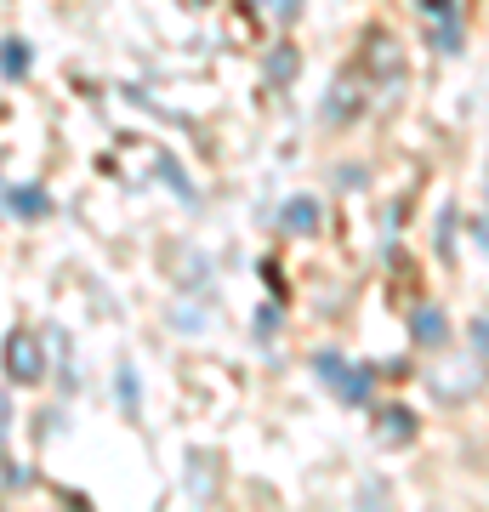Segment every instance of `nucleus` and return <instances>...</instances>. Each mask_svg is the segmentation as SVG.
<instances>
[{"label":"nucleus","instance_id":"obj_1","mask_svg":"<svg viewBox=\"0 0 489 512\" xmlns=\"http://www.w3.org/2000/svg\"><path fill=\"white\" fill-rule=\"evenodd\" d=\"M313 370H319V382L330 387V393H342L347 404H364V393H370V376L353 365H342V359H330V353H319L313 359Z\"/></svg>","mask_w":489,"mask_h":512},{"label":"nucleus","instance_id":"obj_2","mask_svg":"<svg viewBox=\"0 0 489 512\" xmlns=\"http://www.w3.org/2000/svg\"><path fill=\"white\" fill-rule=\"evenodd\" d=\"M6 365H12V382H40V348L29 330L6 336Z\"/></svg>","mask_w":489,"mask_h":512},{"label":"nucleus","instance_id":"obj_3","mask_svg":"<svg viewBox=\"0 0 489 512\" xmlns=\"http://www.w3.org/2000/svg\"><path fill=\"white\" fill-rule=\"evenodd\" d=\"M285 228H296V234H313V228H319V205H313V200H290V205H285Z\"/></svg>","mask_w":489,"mask_h":512},{"label":"nucleus","instance_id":"obj_4","mask_svg":"<svg viewBox=\"0 0 489 512\" xmlns=\"http://www.w3.org/2000/svg\"><path fill=\"white\" fill-rule=\"evenodd\" d=\"M12 211H18V217H46L52 200H46L40 188H12Z\"/></svg>","mask_w":489,"mask_h":512},{"label":"nucleus","instance_id":"obj_5","mask_svg":"<svg viewBox=\"0 0 489 512\" xmlns=\"http://www.w3.org/2000/svg\"><path fill=\"white\" fill-rule=\"evenodd\" d=\"M0 69L6 74H29V46H23V40H6V46H0Z\"/></svg>","mask_w":489,"mask_h":512},{"label":"nucleus","instance_id":"obj_6","mask_svg":"<svg viewBox=\"0 0 489 512\" xmlns=\"http://www.w3.org/2000/svg\"><path fill=\"white\" fill-rule=\"evenodd\" d=\"M416 336H421V342H444V313L427 308V313L416 319Z\"/></svg>","mask_w":489,"mask_h":512},{"label":"nucleus","instance_id":"obj_7","mask_svg":"<svg viewBox=\"0 0 489 512\" xmlns=\"http://www.w3.org/2000/svg\"><path fill=\"white\" fill-rule=\"evenodd\" d=\"M387 439H410V410H387Z\"/></svg>","mask_w":489,"mask_h":512},{"label":"nucleus","instance_id":"obj_8","mask_svg":"<svg viewBox=\"0 0 489 512\" xmlns=\"http://www.w3.org/2000/svg\"><path fill=\"white\" fill-rule=\"evenodd\" d=\"M120 399H126V410H137V376L131 370H120Z\"/></svg>","mask_w":489,"mask_h":512},{"label":"nucleus","instance_id":"obj_9","mask_svg":"<svg viewBox=\"0 0 489 512\" xmlns=\"http://www.w3.org/2000/svg\"><path fill=\"white\" fill-rule=\"evenodd\" d=\"M472 336H478V342H484V348H489V313H484V319H478V325H472Z\"/></svg>","mask_w":489,"mask_h":512},{"label":"nucleus","instance_id":"obj_10","mask_svg":"<svg viewBox=\"0 0 489 512\" xmlns=\"http://www.w3.org/2000/svg\"><path fill=\"white\" fill-rule=\"evenodd\" d=\"M0 439H6V404H0Z\"/></svg>","mask_w":489,"mask_h":512}]
</instances>
